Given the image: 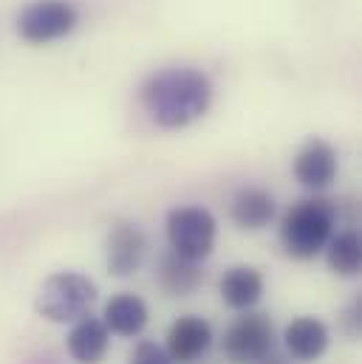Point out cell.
<instances>
[{
  "mask_svg": "<svg viewBox=\"0 0 362 364\" xmlns=\"http://www.w3.org/2000/svg\"><path fill=\"white\" fill-rule=\"evenodd\" d=\"M142 105L162 130H181L207 116L212 82L198 68H165L142 85Z\"/></svg>",
  "mask_w": 362,
  "mask_h": 364,
  "instance_id": "1",
  "label": "cell"
},
{
  "mask_svg": "<svg viewBox=\"0 0 362 364\" xmlns=\"http://www.w3.org/2000/svg\"><path fill=\"white\" fill-rule=\"evenodd\" d=\"M337 206L329 198H309L294 203L280 223V243L289 257L311 260L317 257L334 235Z\"/></svg>",
  "mask_w": 362,
  "mask_h": 364,
  "instance_id": "2",
  "label": "cell"
},
{
  "mask_svg": "<svg viewBox=\"0 0 362 364\" xmlns=\"http://www.w3.org/2000/svg\"><path fill=\"white\" fill-rule=\"evenodd\" d=\"M96 302V282L80 272H57L51 274L34 299V308L43 319L66 325L86 316L90 305Z\"/></svg>",
  "mask_w": 362,
  "mask_h": 364,
  "instance_id": "3",
  "label": "cell"
},
{
  "mask_svg": "<svg viewBox=\"0 0 362 364\" xmlns=\"http://www.w3.org/2000/svg\"><path fill=\"white\" fill-rule=\"evenodd\" d=\"M218 223L215 215L204 206H176L167 215V240L170 249L187 260H207L215 249Z\"/></svg>",
  "mask_w": 362,
  "mask_h": 364,
  "instance_id": "4",
  "label": "cell"
},
{
  "mask_svg": "<svg viewBox=\"0 0 362 364\" xmlns=\"http://www.w3.org/2000/svg\"><path fill=\"white\" fill-rule=\"evenodd\" d=\"M80 23V11L71 0H31L17 14V34L31 46H48L68 37Z\"/></svg>",
  "mask_w": 362,
  "mask_h": 364,
  "instance_id": "5",
  "label": "cell"
},
{
  "mask_svg": "<svg viewBox=\"0 0 362 364\" xmlns=\"http://www.w3.org/2000/svg\"><path fill=\"white\" fill-rule=\"evenodd\" d=\"M221 348L229 364H258L274 350V325L267 314L244 311L227 328Z\"/></svg>",
  "mask_w": 362,
  "mask_h": 364,
  "instance_id": "6",
  "label": "cell"
},
{
  "mask_svg": "<svg viewBox=\"0 0 362 364\" xmlns=\"http://www.w3.org/2000/svg\"><path fill=\"white\" fill-rule=\"evenodd\" d=\"M148 255V235L133 220H116L105 240V266L113 277H130L142 269Z\"/></svg>",
  "mask_w": 362,
  "mask_h": 364,
  "instance_id": "7",
  "label": "cell"
},
{
  "mask_svg": "<svg viewBox=\"0 0 362 364\" xmlns=\"http://www.w3.org/2000/svg\"><path fill=\"white\" fill-rule=\"evenodd\" d=\"M210 348H212V325L204 316H195V314L179 316L167 331L165 353L173 364L198 362L201 356H207Z\"/></svg>",
  "mask_w": 362,
  "mask_h": 364,
  "instance_id": "8",
  "label": "cell"
},
{
  "mask_svg": "<svg viewBox=\"0 0 362 364\" xmlns=\"http://www.w3.org/2000/svg\"><path fill=\"white\" fill-rule=\"evenodd\" d=\"M331 345V331L317 316H297L283 331V348L294 362H317Z\"/></svg>",
  "mask_w": 362,
  "mask_h": 364,
  "instance_id": "9",
  "label": "cell"
},
{
  "mask_svg": "<svg viewBox=\"0 0 362 364\" xmlns=\"http://www.w3.org/2000/svg\"><path fill=\"white\" fill-rule=\"evenodd\" d=\"M294 178L306 189H326L337 178V150L323 139H309L294 156Z\"/></svg>",
  "mask_w": 362,
  "mask_h": 364,
  "instance_id": "10",
  "label": "cell"
},
{
  "mask_svg": "<svg viewBox=\"0 0 362 364\" xmlns=\"http://www.w3.org/2000/svg\"><path fill=\"white\" fill-rule=\"evenodd\" d=\"M148 319H150V311H148V302L130 291H122L116 296H110L105 302V311H102V322L105 328L113 333V336H122V339H133L139 336L145 328H148Z\"/></svg>",
  "mask_w": 362,
  "mask_h": 364,
  "instance_id": "11",
  "label": "cell"
},
{
  "mask_svg": "<svg viewBox=\"0 0 362 364\" xmlns=\"http://www.w3.org/2000/svg\"><path fill=\"white\" fill-rule=\"evenodd\" d=\"M68 353L77 364H99L108 356L110 348V331L105 328V322L99 316H80L74 322V328L68 331Z\"/></svg>",
  "mask_w": 362,
  "mask_h": 364,
  "instance_id": "12",
  "label": "cell"
},
{
  "mask_svg": "<svg viewBox=\"0 0 362 364\" xmlns=\"http://www.w3.org/2000/svg\"><path fill=\"white\" fill-rule=\"evenodd\" d=\"M221 299L235 311H252L264 296V274L255 266H232L221 277Z\"/></svg>",
  "mask_w": 362,
  "mask_h": 364,
  "instance_id": "13",
  "label": "cell"
},
{
  "mask_svg": "<svg viewBox=\"0 0 362 364\" xmlns=\"http://www.w3.org/2000/svg\"><path fill=\"white\" fill-rule=\"evenodd\" d=\"M274 212H277L274 198H272L267 189H261V186L241 189L232 198V206H229V215H232L235 226H241L247 232H258V229L269 226Z\"/></svg>",
  "mask_w": 362,
  "mask_h": 364,
  "instance_id": "14",
  "label": "cell"
},
{
  "mask_svg": "<svg viewBox=\"0 0 362 364\" xmlns=\"http://www.w3.org/2000/svg\"><path fill=\"white\" fill-rule=\"evenodd\" d=\"M156 277H159L162 291L170 294V296H190V294L204 282L201 266H198L195 260H187V257L176 255L173 249L162 255Z\"/></svg>",
  "mask_w": 362,
  "mask_h": 364,
  "instance_id": "15",
  "label": "cell"
},
{
  "mask_svg": "<svg viewBox=\"0 0 362 364\" xmlns=\"http://www.w3.org/2000/svg\"><path fill=\"white\" fill-rule=\"evenodd\" d=\"M326 263L329 269L340 277H354L360 274L362 266V240L357 232H340V235H331V240L326 243Z\"/></svg>",
  "mask_w": 362,
  "mask_h": 364,
  "instance_id": "16",
  "label": "cell"
},
{
  "mask_svg": "<svg viewBox=\"0 0 362 364\" xmlns=\"http://www.w3.org/2000/svg\"><path fill=\"white\" fill-rule=\"evenodd\" d=\"M130 364H173V362H170V356L165 353L162 345L145 339V342L136 345V350H133V356H130Z\"/></svg>",
  "mask_w": 362,
  "mask_h": 364,
  "instance_id": "17",
  "label": "cell"
},
{
  "mask_svg": "<svg viewBox=\"0 0 362 364\" xmlns=\"http://www.w3.org/2000/svg\"><path fill=\"white\" fill-rule=\"evenodd\" d=\"M343 325H346V333H348L351 339L360 336V328H362V302L360 299H354L351 308L343 314Z\"/></svg>",
  "mask_w": 362,
  "mask_h": 364,
  "instance_id": "18",
  "label": "cell"
},
{
  "mask_svg": "<svg viewBox=\"0 0 362 364\" xmlns=\"http://www.w3.org/2000/svg\"><path fill=\"white\" fill-rule=\"evenodd\" d=\"M258 364H291V359H289V356H280V353L272 350V353H267Z\"/></svg>",
  "mask_w": 362,
  "mask_h": 364,
  "instance_id": "19",
  "label": "cell"
}]
</instances>
